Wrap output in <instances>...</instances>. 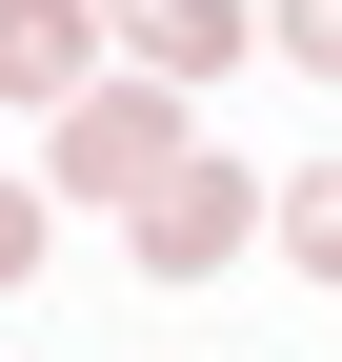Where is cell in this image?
Listing matches in <instances>:
<instances>
[{
  "mask_svg": "<svg viewBox=\"0 0 342 362\" xmlns=\"http://www.w3.org/2000/svg\"><path fill=\"white\" fill-rule=\"evenodd\" d=\"M121 221H141V282H222V262L262 242V181H242V161H161Z\"/></svg>",
  "mask_w": 342,
  "mask_h": 362,
  "instance_id": "1",
  "label": "cell"
},
{
  "mask_svg": "<svg viewBox=\"0 0 342 362\" xmlns=\"http://www.w3.org/2000/svg\"><path fill=\"white\" fill-rule=\"evenodd\" d=\"M282 40H302V61H322V81H342V0H282Z\"/></svg>",
  "mask_w": 342,
  "mask_h": 362,
  "instance_id": "7",
  "label": "cell"
},
{
  "mask_svg": "<svg viewBox=\"0 0 342 362\" xmlns=\"http://www.w3.org/2000/svg\"><path fill=\"white\" fill-rule=\"evenodd\" d=\"M282 242H302V282H342V161H302V202H282Z\"/></svg>",
  "mask_w": 342,
  "mask_h": 362,
  "instance_id": "5",
  "label": "cell"
},
{
  "mask_svg": "<svg viewBox=\"0 0 342 362\" xmlns=\"http://www.w3.org/2000/svg\"><path fill=\"white\" fill-rule=\"evenodd\" d=\"M161 161H182V81H81V101H61V181L141 202Z\"/></svg>",
  "mask_w": 342,
  "mask_h": 362,
  "instance_id": "2",
  "label": "cell"
},
{
  "mask_svg": "<svg viewBox=\"0 0 342 362\" xmlns=\"http://www.w3.org/2000/svg\"><path fill=\"white\" fill-rule=\"evenodd\" d=\"M101 81V0H0V101H81Z\"/></svg>",
  "mask_w": 342,
  "mask_h": 362,
  "instance_id": "3",
  "label": "cell"
},
{
  "mask_svg": "<svg viewBox=\"0 0 342 362\" xmlns=\"http://www.w3.org/2000/svg\"><path fill=\"white\" fill-rule=\"evenodd\" d=\"M101 40H121L141 81H222V61H242V0H101Z\"/></svg>",
  "mask_w": 342,
  "mask_h": 362,
  "instance_id": "4",
  "label": "cell"
},
{
  "mask_svg": "<svg viewBox=\"0 0 342 362\" xmlns=\"http://www.w3.org/2000/svg\"><path fill=\"white\" fill-rule=\"evenodd\" d=\"M0 282H40V181H0Z\"/></svg>",
  "mask_w": 342,
  "mask_h": 362,
  "instance_id": "6",
  "label": "cell"
}]
</instances>
